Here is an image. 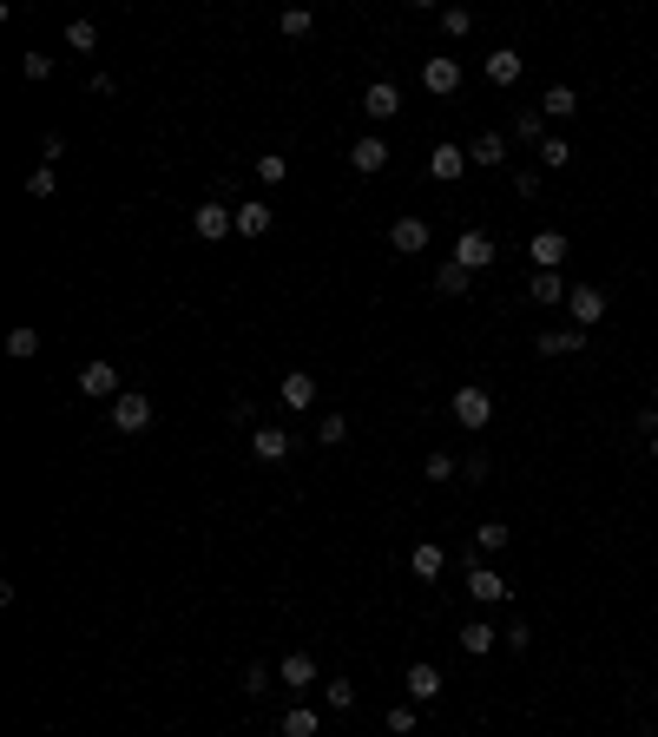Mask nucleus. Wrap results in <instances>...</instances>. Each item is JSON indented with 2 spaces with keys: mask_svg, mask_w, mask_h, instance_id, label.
<instances>
[{
  "mask_svg": "<svg viewBox=\"0 0 658 737\" xmlns=\"http://www.w3.org/2000/svg\"><path fill=\"white\" fill-rule=\"evenodd\" d=\"M20 73H27V79H47V73H53V53H27V60H20Z\"/></svg>",
  "mask_w": 658,
  "mask_h": 737,
  "instance_id": "nucleus-42",
  "label": "nucleus"
},
{
  "mask_svg": "<svg viewBox=\"0 0 658 737\" xmlns=\"http://www.w3.org/2000/svg\"><path fill=\"white\" fill-rule=\"evenodd\" d=\"M251 455H257V461H283V455H290V428L257 422V428H251Z\"/></svg>",
  "mask_w": 658,
  "mask_h": 737,
  "instance_id": "nucleus-13",
  "label": "nucleus"
},
{
  "mask_svg": "<svg viewBox=\"0 0 658 737\" xmlns=\"http://www.w3.org/2000/svg\"><path fill=\"white\" fill-rule=\"evenodd\" d=\"M527 297L553 310V303H566V277H560V270H533V277H527Z\"/></svg>",
  "mask_w": 658,
  "mask_h": 737,
  "instance_id": "nucleus-23",
  "label": "nucleus"
},
{
  "mask_svg": "<svg viewBox=\"0 0 658 737\" xmlns=\"http://www.w3.org/2000/svg\"><path fill=\"white\" fill-rule=\"evenodd\" d=\"M448 408H455V422L468 428V435H481V428L494 422V395H487L481 382H461V389H455V402H448Z\"/></svg>",
  "mask_w": 658,
  "mask_h": 737,
  "instance_id": "nucleus-2",
  "label": "nucleus"
},
{
  "mask_svg": "<svg viewBox=\"0 0 658 737\" xmlns=\"http://www.w3.org/2000/svg\"><path fill=\"white\" fill-rule=\"evenodd\" d=\"M349 165H356L362 178H376L382 165H389V139H376V132H369V139H356V145H349Z\"/></svg>",
  "mask_w": 658,
  "mask_h": 737,
  "instance_id": "nucleus-15",
  "label": "nucleus"
},
{
  "mask_svg": "<svg viewBox=\"0 0 658 737\" xmlns=\"http://www.w3.org/2000/svg\"><path fill=\"white\" fill-rule=\"evenodd\" d=\"M277 27H283V40H303V33L316 27V14H310V7H290V14L277 20Z\"/></svg>",
  "mask_w": 658,
  "mask_h": 737,
  "instance_id": "nucleus-36",
  "label": "nucleus"
},
{
  "mask_svg": "<svg viewBox=\"0 0 658 737\" xmlns=\"http://www.w3.org/2000/svg\"><path fill=\"white\" fill-rule=\"evenodd\" d=\"M507 540H514V527H507V520H481V527H474V547H481V553H501Z\"/></svg>",
  "mask_w": 658,
  "mask_h": 737,
  "instance_id": "nucleus-29",
  "label": "nucleus"
},
{
  "mask_svg": "<svg viewBox=\"0 0 658 737\" xmlns=\"http://www.w3.org/2000/svg\"><path fill=\"white\" fill-rule=\"evenodd\" d=\"M455 474H461V468H455V455H441V448L422 461V481H435V487H441V481H455Z\"/></svg>",
  "mask_w": 658,
  "mask_h": 737,
  "instance_id": "nucleus-35",
  "label": "nucleus"
},
{
  "mask_svg": "<svg viewBox=\"0 0 658 737\" xmlns=\"http://www.w3.org/2000/svg\"><path fill=\"white\" fill-rule=\"evenodd\" d=\"M316 724H323V718H316L310 705H290V711H283V724H277V731H283V737H316Z\"/></svg>",
  "mask_w": 658,
  "mask_h": 737,
  "instance_id": "nucleus-28",
  "label": "nucleus"
},
{
  "mask_svg": "<svg viewBox=\"0 0 658 737\" xmlns=\"http://www.w3.org/2000/svg\"><path fill=\"white\" fill-rule=\"evenodd\" d=\"M468 158H474V165H487V172L507 165V132H481V139L468 145Z\"/></svg>",
  "mask_w": 658,
  "mask_h": 737,
  "instance_id": "nucleus-25",
  "label": "nucleus"
},
{
  "mask_svg": "<svg viewBox=\"0 0 658 737\" xmlns=\"http://www.w3.org/2000/svg\"><path fill=\"white\" fill-rule=\"evenodd\" d=\"M60 152H66V132H47V139H40V165H53Z\"/></svg>",
  "mask_w": 658,
  "mask_h": 737,
  "instance_id": "nucleus-43",
  "label": "nucleus"
},
{
  "mask_svg": "<svg viewBox=\"0 0 658 737\" xmlns=\"http://www.w3.org/2000/svg\"><path fill=\"white\" fill-rule=\"evenodd\" d=\"M566 316H573V330H599L606 323V290L599 283H573L566 290Z\"/></svg>",
  "mask_w": 658,
  "mask_h": 737,
  "instance_id": "nucleus-4",
  "label": "nucleus"
},
{
  "mask_svg": "<svg viewBox=\"0 0 658 737\" xmlns=\"http://www.w3.org/2000/svg\"><path fill=\"white\" fill-rule=\"evenodd\" d=\"M277 395H283V408H297V415H303V408H316V376H310V369H290V376L277 382Z\"/></svg>",
  "mask_w": 658,
  "mask_h": 737,
  "instance_id": "nucleus-14",
  "label": "nucleus"
},
{
  "mask_svg": "<svg viewBox=\"0 0 658 737\" xmlns=\"http://www.w3.org/2000/svg\"><path fill=\"white\" fill-rule=\"evenodd\" d=\"M389 244H395L402 257H422V251H428V218H415V211H408V218H395V224H389Z\"/></svg>",
  "mask_w": 658,
  "mask_h": 737,
  "instance_id": "nucleus-9",
  "label": "nucleus"
},
{
  "mask_svg": "<svg viewBox=\"0 0 658 737\" xmlns=\"http://www.w3.org/2000/svg\"><path fill=\"white\" fill-rule=\"evenodd\" d=\"M362 112H369V119H395V112H402V86H395V79H369V86H362Z\"/></svg>",
  "mask_w": 658,
  "mask_h": 737,
  "instance_id": "nucleus-6",
  "label": "nucleus"
},
{
  "mask_svg": "<svg viewBox=\"0 0 658 737\" xmlns=\"http://www.w3.org/2000/svg\"><path fill=\"white\" fill-rule=\"evenodd\" d=\"M237 211V237H264L270 224H277V211H270L264 198H244V204H231Z\"/></svg>",
  "mask_w": 658,
  "mask_h": 737,
  "instance_id": "nucleus-16",
  "label": "nucleus"
},
{
  "mask_svg": "<svg viewBox=\"0 0 658 737\" xmlns=\"http://www.w3.org/2000/svg\"><path fill=\"white\" fill-rule=\"evenodd\" d=\"M652 408H658V382H652Z\"/></svg>",
  "mask_w": 658,
  "mask_h": 737,
  "instance_id": "nucleus-48",
  "label": "nucleus"
},
{
  "mask_svg": "<svg viewBox=\"0 0 658 737\" xmlns=\"http://www.w3.org/2000/svg\"><path fill=\"white\" fill-rule=\"evenodd\" d=\"M66 47H73V53H99V27H93V20H66Z\"/></svg>",
  "mask_w": 658,
  "mask_h": 737,
  "instance_id": "nucleus-32",
  "label": "nucleus"
},
{
  "mask_svg": "<svg viewBox=\"0 0 658 737\" xmlns=\"http://www.w3.org/2000/svg\"><path fill=\"white\" fill-rule=\"evenodd\" d=\"M53 191H60V172H53V165H33V172H27V198H53Z\"/></svg>",
  "mask_w": 658,
  "mask_h": 737,
  "instance_id": "nucleus-34",
  "label": "nucleus"
},
{
  "mask_svg": "<svg viewBox=\"0 0 658 737\" xmlns=\"http://www.w3.org/2000/svg\"><path fill=\"white\" fill-rule=\"evenodd\" d=\"M468 165H474V158L461 152V145H435V152H428V178H435V185H455Z\"/></svg>",
  "mask_w": 658,
  "mask_h": 737,
  "instance_id": "nucleus-11",
  "label": "nucleus"
},
{
  "mask_svg": "<svg viewBox=\"0 0 658 737\" xmlns=\"http://www.w3.org/2000/svg\"><path fill=\"white\" fill-rule=\"evenodd\" d=\"M441 33L468 40V33H474V14H468V7H441Z\"/></svg>",
  "mask_w": 658,
  "mask_h": 737,
  "instance_id": "nucleus-37",
  "label": "nucleus"
},
{
  "mask_svg": "<svg viewBox=\"0 0 658 737\" xmlns=\"http://www.w3.org/2000/svg\"><path fill=\"white\" fill-rule=\"evenodd\" d=\"M323 705L349 711V705H356V678H323Z\"/></svg>",
  "mask_w": 658,
  "mask_h": 737,
  "instance_id": "nucleus-31",
  "label": "nucleus"
},
{
  "mask_svg": "<svg viewBox=\"0 0 658 737\" xmlns=\"http://www.w3.org/2000/svg\"><path fill=\"white\" fill-rule=\"evenodd\" d=\"M73 389L79 395H86V402H119V395H126V389H119V369H112V362H79V376H73Z\"/></svg>",
  "mask_w": 658,
  "mask_h": 737,
  "instance_id": "nucleus-3",
  "label": "nucleus"
},
{
  "mask_svg": "<svg viewBox=\"0 0 658 737\" xmlns=\"http://www.w3.org/2000/svg\"><path fill=\"white\" fill-rule=\"evenodd\" d=\"M527 257H533L540 270H560V264H566V231H533Z\"/></svg>",
  "mask_w": 658,
  "mask_h": 737,
  "instance_id": "nucleus-17",
  "label": "nucleus"
},
{
  "mask_svg": "<svg viewBox=\"0 0 658 737\" xmlns=\"http://www.w3.org/2000/svg\"><path fill=\"white\" fill-rule=\"evenodd\" d=\"M468 283H474V270H461L455 257L435 270V290H441V297H468Z\"/></svg>",
  "mask_w": 658,
  "mask_h": 737,
  "instance_id": "nucleus-27",
  "label": "nucleus"
},
{
  "mask_svg": "<svg viewBox=\"0 0 658 737\" xmlns=\"http://www.w3.org/2000/svg\"><path fill=\"white\" fill-rule=\"evenodd\" d=\"M389 731H395V737H415V705H395V711H389Z\"/></svg>",
  "mask_w": 658,
  "mask_h": 737,
  "instance_id": "nucleus-41",
  "label": "nucleus"
},
{
  "mask_svg": "<svg viewBox=\"0 0 658 737\" xmlns=\"http://www.w3.org/2000/svg\"><path fill=\"white\" fill-rule=\"evenodd\" d=\"M7 356H20V362H27V356H40V330H27V323H20V330L7 336Z\"/></svg>",
  "mask_w": 658,
  "mask_h": 737,
  "instance_id": "nucleus-39",
  "label": "nucleus"
},
{
  "mask_svg": "<svg viewBox=\"0 0 658 737\" xmlns=\"http://www.w3.org/2000/svg\"><path fill=\"white\" fill-rule=\"evenodd\" d=\"M191 231H198V244H224V237H237V211L224 198H204L191 211Z\"/></svg>",
  "mask_w": 658,
  "mask_h": 737,
  "instance_id": "nucleus-1",
  "label": "nucleus"
},
{
  "mask_svg": "<svg viewBox=\"0 0 658 737\" xmlns=\"http://www.w3.org/2000/svg\"><path fill=\"white\" fill-rule=\"evenodd\" d=\"M158 422V408H152V395H139V389H126L119 402H112V428L119 435H145V428Z\"/></svg>",
  "mask_w": 658,
  "mask_h": 737,
  "instance_id": "nucleus-5",
  "label": "nucleus"
},
{
  "mask_svg": "<svg viewBox=\"0 0 658 737\" xmlns=\"http://www.w3.org/2000/svg\"><path fill=\"white\" fill-rule=\"evenodd\" d=\"M244 691H251V698H257V691H270V672H264V665H251V672H244Z\"/></svg>",
  "mask_w": 658,
  "mask_h": 737,
  "instance_id": "nucleus-47",
  "label": "nucleus"
},
{
  "mask_svg": "<svg viewBox=\"0 0 658 737\" xmlns=\"http://www.w3.org/2000/svg\"><path fill=\"white\" fill-rule=\"evenodd\" d=\"M501 645H507V652H527V645H533V626H527V619H514V626H501Z\"/></svg>",
  "mask_w": 658,
  "mask_h": 737,
  "instance_id": "nucleus-40",
  "label": "nucleus"
},
{
  "mask_svg": "<svg viewBox=\"0 0 658 737\" xmlns=\"http://www.w3.org/2000/svg\"><path fill=\"white\" fill-rule=\"evenodd\" d=\"M652 448H658V441H652Z\"/></svg>",
  "mask_w": 658,
  "mask_h": 737,
  "instance_id": "nucleus-49",
  "label": "nucleus"
},
{
  "mask_svg": "<svg viewBox=\"0 0 658 737\" xmlns=\"http://www.w3.org/2000/svg\"><path fill=\"white\" fill-rule=\"evenodd\" d=\"M540 112H547V119H573V112H580V93H573V86H547V93H540Z\"/></svg>",
  "mask_w": 658,
  "mask_h": 737,
  "instance_id": "nucleus-26",
  "label": "nucleus"
},
{
  "mask_svg": "<svg viewBox=\"0 0 658 737\" xmlns=\"http://www.w3.org/2000/svg\"><path fill=\"white\" fill-rule=\"evenodd\" d=\"M514 145H533V152H540V145H547V112H540V106L514 112Z\"/></svg>",
  "mask_w": 658,
  "mask_h": 737,
  "instance_id": "nucleus-22",
  "label": "nucleus"
},
{
  "mask_svg": "<svg viewBox=\"0 0 658 737\" xmlns=\"http://www.w3.org/2000/svg\"><path fill=\"white\" fill-rule=\"evenodd\" d=\"M316 435H323L329 448H343V441H349V415H336V408H329V415H316Z\"/></svg>",
  "mask_w": 658,
  "mask_h": 737,
  "instance_id": "nucleus-33",
  "label": "nucleus"
},
{
  "mask_svg": "<svg viewBox=\"0 0 658 737\" xmlns=\"http://www.w3.org/2000/svg\"><path fill=\"white\" fill-rule=\"evenodd\" d=\"M441 566H448V553H441L435 540H422V547L408 553V573H415V580H441Z\"/></svg>",
  "mask_w": 658,
  "mask_h": 737,
  "instance_id": "nucleus-24",
  "label": "nucleus"
},
{
  "mask_svg": "<svg viewBox=\"0 0 658 737\" xmlns=\"http://www.w3.org/2000/svg\"><path fill=\"white\" fill-rule=\"evenodd\" d=\"M468 593L481 599V606H501L507 593H514V586L501 580V573H494V566H481V560H468Z\"/></svg>",
  "mask_w": 658,
  "mask_h": 737,
  "instance_id": "nucleus-7",
  "label": "nucleus"
},
{
  "mask_svg": "<svg viewBox=\"0 0 658 737\" xmlns=\"http://www.w3.org/2000/svg\"><path fill=\"white\" fill-rule=\"evenodd\" d=\"M455 264L461 270H487V264H494V237H487V231H461L455 237Z\"/></svg>",
  "mask_w": 658,
  "mask_h": 737,
  "instance_id": "nucleus-10",
  "label": "nucleus"
},
{
  "mask_svg": "<svg viewBox=\"0 0 658 737\" xmlns=\"http://www.w3.org/2000/svg\"><path fill=\"white\" fill-rule=\"evenodd\" d=\"M540 165H547V172H566V165H573V145H566V139H547V145H540Z\"/></svg>",
  "mask_w": 658,
  "mask_h": 737,
  "instance_id": "nucleus-38",
  "label": "nucleus"
},
{
  "mask_svg": "<svg viewBox=\"0 0 658 737\" xmlns=\"http://www.w3.org/2000/svg\"><path fill=\"white\" fill-rule=\"evenodd\" d=\"M632 428H639L645 441H658V408H639V415H632Z\"/></svg>",
  "mask_w": 658,
  "mask_h": 737,
  "instance_id": "nucleus-44",
  "label": "nucleus"
},
{
  "mask_svg": "<svg viewBox=\"0 0 658 737\" xmlns=\"http://www.w3.org/2000/svg\"><path fill=\"white\" fill-rule=\"evenodd\" d=\"M540 356H580L586 349V330H573V323H566V330H540Z\"/></svg>",
  "mask_w": 658,
  "mask_h": 737,
  "instance_id": "nucleus-21",
  "label": "nucleus"
},
{
  "mask_svg": "<svg viewBox=\"0 0 658 737\" xmlns=\"http://www.w3.org/2000/svg\"><path fill=\"white\" fill-rule=\"evenodd\" d=\"M520 73H527V60H520L514 47H494V53H487V86H514Z\"/></svg>",
  "mask_w": 658,
  "mask_h": 737,
  "instance_id": "nucleus-19",
  "label": "nucleus"
},
{
  "mask_svg": "<svg viewBox=\"0 0 658 737\" xmlns=\"http://www.w3.org/2000/svg\"><path fill=\"white\" fill-rule=\"evenodd\" d=\"M277 678H283V685H297V691L323 685V672H316V659H310V652H283V659H277Z\"/></svg>",
  "mask_w": 658,
  "mask_h": 737,
  "instance_id": "nucleus-12",
  "label": "nucleus"
},
{
  "mask_svg": "<svg viewBox=\"0 0 658 737\" xmlns=\"http://www.w3.org/2000/svg\"><path fill=\"white\" fill-rule=\"evenodd\" d=\"M251 172H257V185H283V178H290V158L264 152V158H251Z\"/></svg>",
  "mask_w": 658,
  "mask_h": 737,
  "instance_id": "nucleus-30",
  "label": "nucleus"
},
{
  "mask_svg": "<svg viewBox=\"0 0 658 737\" xmlns=\"http://www.w3.org/2000/svg\"><path fill=\"white\" fill-rule=\"evenodd\" d=\"M514 198H540V172H514Z\"/></svg>",
  "mask_w": 658,
  "mask_h": 737,
  "instance_id": "nucleus-45",
  "label": "nucleus"
},
{
  "mask_svg": "<svg viewBox=\"0 0 658 737\" xmlns=\"http://www.w3.org/2000/svg\"><path fill=\"white\" fill-rule=\"evenodd\" d=\"M487 474H494V468H487V455H468V461H461V481H487Z\"/></svg>",
  "mask_w": 658,
  "mask_h": 737,
  "instance_id": "nucleus-46",
  "label": "nucleus"
},
{
  "mask_svg": "<svg viewBox=\"0 0 658 737\" xmlns=\"http://www.w3.org/2000/svg\"><path fill=\"white\" fill-rule=\"evenodd\" d=\"M494 645H501V626H487V619H468V626H461V652H468V659H487Z\"/></svg>",
  "mask_w": 658,
  "mask_h": 737,
  "instance_id": "nucleus-20",
  "label": "nucleus"
},
{
  "mask_svg": "<svg viewBox=\"0 0 658 737\" xmlns=\"http://www.w3.org/2000/svg\"><path fill=\"white\" fill-rule=\"evenodd\" d=\"M428 698H441V672L428 659L408 665V705H428Z\"/></svg>",
  "mask_w": 658,
  "mask_h": 737,
  "instance_id": "nucleus-18",
  "label": "nucleus"
},
{
  "mask_svg": "<svg viewBox=\"0 0 658 737\" xmlns=\"http://www.w3.org/2000/svg\"><path fill=\"white\" fill-rule=\"evenodd\" d=\"M422 86L435 99H448V93H461V60H448V53H435V60L422 66Z\"/></svg>",
  "mask_w": 658,
  "mask_h": 737,
  "instance_id": "nucleus-8",
  "label": "nucleus"
}]
</instances>
